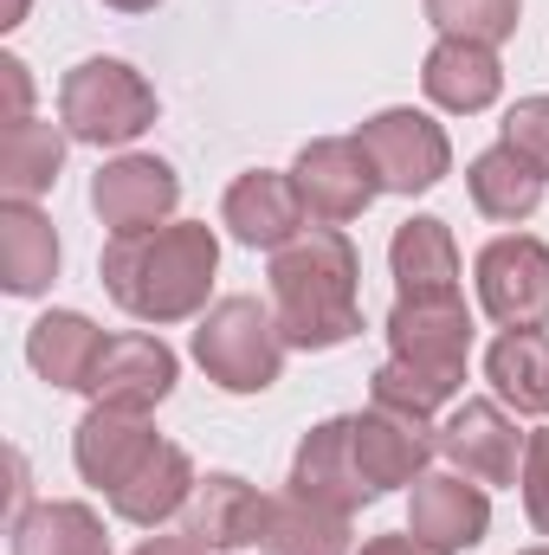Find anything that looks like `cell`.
Segmentation results:
<instances>
[{"label":"cell","mask_w":549,"mask_h":555,"mask_svg":"<svg viewBox=\"0 0 549 555\" xmlns=\"http://www.w3.org/2000/svg\"><path fill=\"white\" fill-rule=\"evenodd\" d=\"M214 272H220V240H214L207 220H168L155 233H124L98 259L104 291L137 323H188V317H207Z\"/></svg>","instance_id":"6da1fadb"},{"label":"cell","mask_w":549,"mask_h":555,"mask_svg":"<svg viewBox=\"0 0 549 555\" xmlns=\"http://www.w3.org/2000/svg\"><path fill=\"white\" fill-rule=\"evenodd\" d=\"M362 259L336 227H304L291 246L272 253V310L284 349H343L362 336Z\"/></svg>","instance_id":"7a4b0ae2"},{"label":"cell","mask_w":549,"mask_h":555,"mask_svg":"<svg viewBox=\"0 0 549 555\" xmlns=\"http://www.w3.org/2000/svg\"><path fill=\"white\" fill-rule=\"evenodd\" d=\"M59 124L72 130V142L130 149L155 124V91H149V78H142L137 65H124V59H85L59 85Z\"/></svg>","instance_id":"3957f363"},{"label":"cell","mask_w":549,"mask_h":555,"mask_svg":"<svg viewBox=\"0 0 549 555\" xmlns=\"http://www.w3.org/2000/svg\"><path fill=\"white\" fill-rule=\"evenodd\" d=\"M194 362L227 395H266L278 382V369H284L278 310H266L259 297H220L194 330Z\"/></svg>","instance_id":"277c9868"},{"label":"cell","mask_w":549,"mask_h":555,"mask_svg":"<svg viewBox=\"0 0 549 555\" xmlns=\"http://www.w3.org/2000/svg\"><path fill=\"white\" fill-rule=\"evenodd\" d=\"M291 181H297V201L317 227H343V220H362L382 194V175L369 162V149L356 137H317L297 149L291 162Z\"/></svg>","instance_id":"5b68a950"},{"label":"cell","mask_w":549,"mask_h":555,"mask_svg":"<svg viewBox=\"0 0 549 555\" xmlns=\"http://www.w3.org/2000/svg\"><path fill=\"white\" fill-rule=\"evenodd\" d=\"M356 142L369 149V162L382 175V194H426V188H439L452 175V142H446V130L426 111H408V104L375 111L356 130Z\"/></svg>","instance_id":"8992f818"},{"label":"cell","mask_w":549,"mask_h":555,"mask_svg":"<svg viewBox=\"0 0 549 555\" xmlns=\"http://www.w3.org/2000/svg\"><path fill=\"white\" fill-rule=\"evenodd\" d=\"M478 304L498 330H549V246L505 233L478 253Z\"/></svg>","instance_id":"52a82bcc"},{"label":"cell","mask_w":549,"mask_h":555,"mask_svg":"<svg viewBox=\"0 0 549 555\" xmlns=\"http://www.w3.org/2000/svg\"><path fill=\"white\" fill-rule=\"evenodd\" d=\"M91 207L111 227V240L124 233H155L168 227V214L181 207V175L162 155H117L91 175Z\"/></svg>","instance_id":"ba28073f"},{"label":"cell","mask_w":549,"mask_h":555,"mask_svg":"<svg viewBox=\"0 0 549 555\" xmlns=\"http://www.w3.org/2000/svg\"><path fill=\"white\" fill-rule=\"evenodd\" d=\"M524 446H531V433H518V420L498 401H459L439 426V452L452 459V472H465L478 485H518Z\"/></svg>","instance_id":"9c48e42d"},{"label":"cell","mask_w":549,"mask_h":555,"mask_svg":"<svg viewBox=\"0 0 549 555\" xmlns=\"http://www.w3.org/2000/svg\"><path fill=\"white\" fill-rule=\"evenodd\" d=\"M408 530L439 555H465L491 530V498L485 485H465V472H420L408 498Z\"/></svg>","instance_id":"30bf717a"},{"label":"cell","mask_w":549,"mask_h":555,"mask_svg":"<svg viewBox=\"0 0 549 555\" xmlns=\"http://www.w3.org/2000/svg\"><path fill=\"white\" fill-rule=\"evenodd\" d=\"M388 349H395V362H413V369L465 375V349H472V310H465V297H395V310H388Z\"/></svg>","instance_id":"8fae6325"},{"label":"cell","mask_w":549,"mask_h":555,"mask_svg":"<svg viewBox=\"0 0 549 555\" xmlns=\"http://www.w3.org/2000/svg\"><path fill=\"white\" fill-rule=\"evenodd\" d=\"M349 446H356V465L369 478V491H395L413 485L426 472V459L439 452V433H426V420L395 414V408H369V414H349Z\"/></svg>","instance_id":"7c38bea8"},{"label":"cell","mask_w":549,"mask_h":555,"mask_svg":"<svg viewBox=\"0 0 549 555\" xmlns=\"http://www.w3.org/2000/svg\"><path fill=\"white\" fill-rule=\"evenodd\" d=\"M155 446H162V439H155L149 414L91 401V414L78 420V433H72V465H78V478H85V485H98V491L111 498V491L137 472Z\"/></svg>","instance_id":"4fadbf2b"},{"label":"cell","mask_w":549,"mask_h":555,"mask_svg":"<svg viewBox=\"0 0 549 555\" xmlns=\"http://www.w3.org/2000/svg\"><path fill=\"white\" fill-rule=\"evenodd\" d=\"M291 491L310 498V504H323V511H343V517H356L375 498L369 478H362V465H356L349 420H323V426L304 433V446L291 459Z\"/></svg>","instance_id":"5bb4252c"},{"label":"cell","mask_w":549,"mask_h":555,"mask_svg":"<svg viewBox=\"0 0 549 555\" xmlns=\"http://www.w3.org/2000/svg\"><path fill=\"white\" fill-rule=\"evenodd\" d=\"M175 349L162 343V336H111L104 343V362H98V375H91V401H104V408H162L168 395H175Z\"/></svg>","instance_id":"9a60e30c"},{"label":"cell","mask_w":549,"mask_h":555,"mask_svg":"<svg viewBox=\"0 0 549 555\" xmlns=\"http://www.w3.org/2000/svg\"><path fill=\"white\" fill-rule=\"evenodd\" d=\"M220 220L240 246L253 253H278L304 233V201H297V181L291 175H272V168H253L227 188L220 201Z\"/></svg>","instance_id":"2e32d148"},{"label":"cell","mask_w":549,"mask_h":555,"mask_svg":"<svg viewBox=\"0 0 549 555\" xmlns=\"http://www.w3.org/2000/svg\"><path fill=\"white\" fill-rule=\"evenodd\" d=\"M266 517H272V498H266V491H253V485H246V478H233V472L201 478V485H194V498H188V537H194V543H207L214 555L259 550Z\"/></svg>","instance_id":"e0dca14e"},{"label":"cell","mask_w":549,"mask_h":555,"mask_svg":"<svg viewBox=\"0 0 549 555\" xmlns=\"http://www.w3.org/2000/svg\"><path fill=\"white\" fill-rule=\"evenodd\" d=\"M420 91L452 111V117H478L498 104L505 91V65H498V46H478V39H439L420 65Z\"/></svg>","instance_id":"ac0fdd59"},{"label":"cell","mask_w":549,"mask_h":555,"mask_svg":"<svg viewBox=\"0 0 549 555\" xmlns=\"http://www.w3.org/2000/svg\"><path fill=\"white\" fill-rule=\"evenodd\" d=\"M104 330L85 317V310H46L33 330H26V362L39 382L52 388H72V395H91V375L104 362Z\"/></svg>","instance_id":"d6986e66"},{"label":"cell","mask_w":549,"mask_h":555,"mask_svg":"<svg viewBox=\"0 0 549 555\" xmlns=\"http://www.w3.org/2000/svg\"><path fill=\"white\" fill-rule=\"evenodd\" d=\"M194 459L181 452V446H155L149 459H142L137 472L111 491V511L124 517V524H137V530H162L168 517H181L188 511V498H194Z\"/></svg>","instance_id":"ffe728a7"},{"label":"cell","mask_w":549,"mask_h":555,"mask_svg":"<svg viewBox=\"0 0 549 555\" xmlns=\"http://www.w3.org/2000/svg\"><path fill=\"white\" fill-rule=\"evenodd\" d=\"M544 188H549V175L531 168L511 142H491V149L472 155V168H465L472 207H478L485 220H498V227H524V220L544 207Z\"/></svg>","instance_id":"44dd1931"},{"label":"cell","mask_w":549,"mask_h":555,"mask_svg":"<svg viewBox=\"0 0 549 555\" xmlns=\"http://www.w3.org/2000/svg\"><path fill=\"white\" fill-rule=\"evenodd\" d=\"M388 272L401 284V297H459V246L452 227L433 214H413L388 240Z\"/></svg>","instance_id":"7402d4cb"},{"label":"cell","mask_w":549,"mask_h":555,"mask_svg":"<svg viewBox=\"0 0 549 555\" xmlns=\"http://www.w3.org/2000/svg\"><path fill=\"white\" fill-rule=\"evenodd\" d=\"M59 278V233L33 201H0V284L13 297H39Z\"/></svg>","instance_id":"603a6c76"},{"label":"cell","mask_w":549,"mask_h":555,"mask_svg":"<svg viewBox=\"0 0 549 555\" xmlns=\"http://www.w3.org/2000/svg\"><path fill=\"white\" fill-rule=\"evenodd\" d=\"M485 382L498 388L505 408L518 414H549V336L544 330H505L485 349Z\"/></svg>","instance_id":"cb8c5ba5"},{"label":"cell","mask_w":549,"mask_h":555,"mask_svg":"<svg viewBox=\"0 0 549 555\" xmlns=\"http://www.w3.org/2000/svg\"><path fill=\"white\" fill-rule=\"evenodd\" d=\"M65 142H72L65 124H39V117L7 124L0 130V188H7V201H39L65 168Z\"/></svg>","instance_id":"d4e9b609"},{"label":"cell","mask_w":549,"mask_h":555,"mask_svg":"<svg viewBox=\"0 0 549 555\" xmlns=\"http://www.w3.org/2000/svg\"><path fill=\"white\" fill-rule=\"evenodd\" d=\"M13 555H111V537L91 504L59 498L13 517Z\"/></svg>","instance_id":"484cf974"},{"label":"cell","mask_w":549,"mask_h":555,"mask_svg":"<svg viewBox=\"0 0 549 555\" xmlns=\"http://www.w3.org/2000/svg\"><path fill=\"white\" fill-rule=\"evenodd\" d=\"M259 555H349V517L284 491V498H272Z\"/></svg>","instance_id":"4316f807"},{"label":"cell","mask_w":549,"mask_h":555,"mask_svg":"<svg viewBox=\"0 0 549 555\" xmlns=\"http://www.w3.org/2000/svg\"><path fill=\"white\" fill-rule=\"evenodd\" d=\"M465 388V375H439V369H413V362H382L375 369V382H369V395H375V408H395V414H413V420H433L452 395Z\"/></svg>","instance_id":"83f0119b"},{"label":"cell","mask_w":549,"mask_h":555,"mask_svg":"<svg viewBox=\"0 0 549 555\" xmlns=\"http://www.w3.org/2000/svg\"><path fill=\"white\" fill-rule=\"evenodd\" d=\"M420 7L439 26V39H478V46H505L524 13V0H420Z\"/></svg>","instance_id":"f1b7e54d"},{"label":"cell","mask_w":549,"mask_h":555,"mask_svg":"<svg viewBox=\"0 0 549 555\" xmlns=\"http://www.w3.org/2000/svg\"><path fill=\"white\" fill-rule=\"evenodd\" d=\"M505 142H511L531 168L549 175V98H518V104L505 111Z\"/></svg>","instance_id":"f546056e"},{"label":"cell","mask_w":549,"mask_h":555,"mask_svg":"<svg viewBox=\"0 0 549 555\" xmlns=\"http://www.w3.org/2000/svg\"><path fill=\"white\" fill-rule=\"evenodd\" d=\"M518 485H524V517L549 537V426L531 433V446H524V478H518Z\"/></svg>","instance_id":"4dcf8cb0"},{"label":"cell","mask_w":549,"mask_h":555,"mask_svg":"<svg viewBox=\"0 0 549 555\" xmlns=\"http://www.w3.org/2000/svg\"><path fill=\"white\" fill-rule=\"evenodd\" d=\"M0 91H7V124H26V117H33V111H26V104H33V78H26V65H20L13 52L0 59Z\"/></svg>","instance_id":"1f68e13d"},{"label":"cell","mask_w":549,"mask_h":555,"mask_svg":"<svg viewBox=\"0 0 549 555\" xmlns=\"http://www.w3.org/2000/svg\"><path fill=\"white\" fill-rule=\"evenodd\" d=\"M362 555H439V550H426L413 530H401V537H369V543H362Z\"/></svg>","instance_id":"d6a6232c"},{"label":"cell","mask_w":549,"mask_h":555,"mask_svg":"<svg viewBox=\"0 0 549 555\" xmlns=\"http://www.w3.org/2000/svg\"><path fill=\"white\" fill-rule=\"evenodd\" d=\"M137 555H214L207 543H194V537H149Z\"/></svg>","instance_id":"836d02e7"},{"label":"cell","mask_w":549,"mask_h":555,"mask_svg":"<svg viewBox=\"0 0 549 555\" xmlns=\"http://www.w3.org/2000/svg\"><path fill=\"white\" fill-rule=\"evenodd\" d=\"M104 7H117V13H149V7H162V0H104Z\"/></svg>","instance_id":"e575fe53"},{"label":"cell","mask_w":549,"mask_h":555,"mask_svg":"<svg viewBox=\"0 0 549 555\" xmlns=\"http://www.w3.org/2000/svg\"><path fill=\"white\" fill-rule=\"evenodd\" d=\"M26 20V0H7V13H0V26H20Z\"/></svg>","instance_id":"d590c367"},{"label":"cell","mask_w":549,"mask_h":555,"mask_svg":"<svg viewBox=\"0 0 549 555\" xmlns=\"http://www.w3.org/2000/svg\"><path fill=\"white\" fill-rule=\"evenodd\" d=\"M518 555H549V543H544V550H518Z\"/></svg>","instance_id":"8d00e7d4"}]
</instances>
